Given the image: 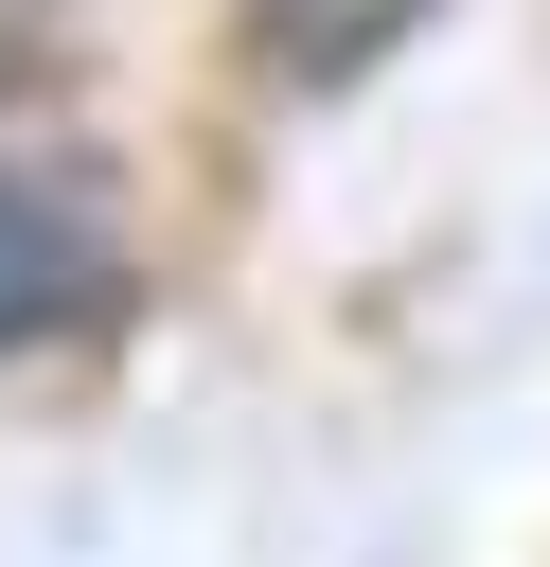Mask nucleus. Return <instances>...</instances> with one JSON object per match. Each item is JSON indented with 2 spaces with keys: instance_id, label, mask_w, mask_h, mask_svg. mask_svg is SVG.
Returning <instances> with one entry per match:
<instances>
[{
  "instance_id": "nucleus-1",
  "label": "nucleus",
  "mask_w": 550,
  "mask_h": 567,
  "mask_svg": "<svg viewBox=\"0 0 550 567\" xmlns=\"http://www.w3.org/2000/svg\"><path fill=\"white\" fill-rule=\"evenodd\" d=\"M89 301H106V230H89V195H71V177H0V354L71 337Z\"/></svg>"
},
{
  "instance_id": "nucleus-2",
  "label": "nucleus",
  "mask_w": 550,
  "mask_h": 567,
  "mask_svg": "<svg viewBox=\"0 0 550 567\" xmlns=\"http://www.w3.org/2000/svg\"><path fill=\"white\" fill-rule=\"evenodd\" d=\"M231 18H248V53H266L284 89H355V71H373L426 0H231Z\"/></svg>"
}]
</instances>
